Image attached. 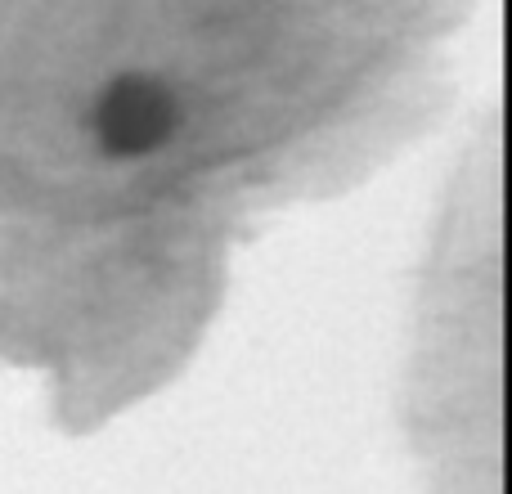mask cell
<instances>
[{"instance_id":"obj_1","label":"cell","mask_w":512,"mask_h":494,"mask_svg":"<svg viewBox=\"0 0 512 494\" xmlns=\"http://www.w3.org/2000/svg\"><path fill=\"white\" fill-rule=\"evenodd\" d=\"M176 131V99L153 77H117L104 86L95 104V140L113 158H140V153L167 144Z\"/></svg>"}]
</instances>
